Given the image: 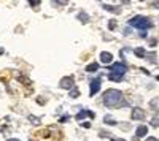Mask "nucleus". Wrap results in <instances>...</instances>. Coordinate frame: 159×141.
Listing matches in <instances>:
<instances>
[{
  "mask_svg": "<svg viewBox=\"0 0 159 141\" xmlns=\"http://www.w3.org/2000/svg\"><path fill=\"white\" fill-rule=\"evenodd\" d=\"M123 103V92L118 89H108L103 94V105L107 108H116Z\"/></svg>",
  "mask_w": 159,
  "mask_h": 141,
  "instance_id": "1",
  "label": "nucleus"
},
{
  "mask_svg": "<svg viewBox=\"0 0 159 141\" xmlns=\"http://www.w3.org/2000/svg\"><path fill=\"white\" fill-rule=\"evenodd\" d=\"M129 24L132 25V27H135V29H140V30H147V29H151L153 27V22L148 19V18H145V16H134Z\"/></svg>",
  "mask_w": 159,
  "mask_h": 141,
  "instance_id": "2",
  "label": "nucleus"
},
{
  "mask_svg": "<svg viewBox=\"0 0 159 141\" xmlns=\"http://www.w3.org/2000/svg\"><path fill=\"white\" fill-rule=\"evenodd\" d=\"M73 84H75L73 76H64V78L59 81V87L61 89H72Z\"/></svg>",
  "mask_w": 159,
  "mask_h": 141,
  "instance_id": "3",
  "label": "nucleus"
},
{
  "mask_svg": "<svg viewBox=\"0 0 159 141\" xmlns=\"http://www.w3.org/2000/svg\"><path fill=\"white\" fill-rule=\"evenodd\" d=\"M110 71L111 73H118V75H124L127 71V67H126V63H123V62H116V63H113V65H111V70Z\"/></svg>",
  "mask_w": 159,
  "mask_h": 141,
  "instance_id": "4",
  "label": "nucleus"
},
{
  "mask_svg": "<svg viewBox=\"0 0 159 141\" xmlns=\"http://www.w3.org/2000/svg\"><path fill=\"white\" fill-rule=\"evenodd\" d=\"M132 119L134 121H143L145 119V111L142 108H134L132 109Z\"/></svg>",
  "mask_w": 159,
  "mask_h": 141,
  "instance_id": "5",
  "label": "nucleus"
},
{
  "mask_svg": "<svg viewBox=\"0 0 159 141\" xmlns=\"http://www.w3.org/2000/svg\"><path fill=\"white\" fill-rule=\"evenodd\" d=\"M100 84H102V81H100V79H92V81H91V92H89V94H91V97H92V95H96V94L99 92Z\"/></svg>",
  "mask_w": 159,
  "mask_h": 141,
  "instance_id": "6",
  "label": "nucleus"
},
{
  "mask_svg": "<svg viewBox=\"0 0 159 141\" xmlns=\"http://www.w3.org/2000/svg\"><path fill=\"white\" fill-rule=\"evenodd\" d=\"M111 60H113L111 53H107V51L100 53V62H102V63H111Z\"/></svg>",
  "mask_w": 159,
  "mask_h": 141,
  "instance_id": "7",
  "label": "nucleus"
},
{
  "mask_svg": "<svg viewBox=\"0 0 159 141\" xmlns=\"http://www.w3.org/2000/svg\"><path fill=\"white\" fill-rule=\"evenodd\" d=\"M86 116L92 119V118H94V113H92V111H86V109H84V111H80V113L76 114V118H75V119H76V121H81V119L86 118Z\"/></svg>",
  "mask_w": 159,
  "mask_h": 141,
  "instance_id": "8",
  "label": "nucleus"
},
{
  "mask_svg": "<svg viewBox=\"0 0 159 141\" xmlns=\"http://www.w3.org/2000/svg\"><path fill=\"white\" fill-rule=\"evenodd\" d=\"M147 133H148V129H147L145 125H140L139 129H137V132H135V138H137V139H139V138H143Z\"/></svg>",
  "mask_w": 159,
  "mask_h": 141,
  "instance_id": "9",
  "label": "nucleus"
},
{
  "mask_svg": "<svg viewBox=\"0 0 159 141\" xmlns=\"http://www.w3.org/2000/svg\"><path fill=\"white\" fill-rule=\"evenodd\" d=\"M97 70H99V63L97 62H92V63H89V65L86 67V71H89V73L97 71Z\"/></svg>",
  "mask_w": 159,
  "mask_h": 141,
  "instance_id": "10",
  "label": "nucleus"
},
{
  "mask_svg": "<svg viewBox=\"0 0 159 141\" xmlns=\"http://www.w3.org/2000/svg\"><path fill=\"white\" fill-rule=\"evenodd\" d=\"M123 78H124V75H118V73H110V79H111V81H116V83H119V81H123Z\"/></svg>",
  "mask_w": 159,
  "mask_h": 141,
  "instance_id": "11",
  "label": "nucleus"
},
{
  "mask_svg": "<svg viewBox=\"0 0 159 141\" xmlns=\"http://www.w3.org/2000/svg\"><path fill=\"white\" fill-rule=\"evenodd\" d=\"M103 8L107 10V11H113V13H116V15H119V13H121V8H118V6H111V5H103Z\"/></svg>",
  "mask_w": 159,
  "mask_h": 141,
  "instance_id": "12",
  "label": "nucleus"
},
{
  "mask_svg": "<svg viewBox=\"0 0 159 141\" xmlns=\"http://www.w3.org/2000/svg\"><path fill=\"white\" fill-rule=\"evenodd\" d=\"M103 122L107 124V125H115V124H116V121H115V119L110 116V114H107V116L103 118Z\"/></svg>",
  "mask_w": 159,
  "mask_h": 141,
  "instance_id": "13",
  "label": "nucleus"
},
{
  "mask_svg": "<svg viewBox=\"0 0 159 141\" xmlns=\"http://www.w3.org/2000/svg\"><path fill=\"white\" fill-rule=\"evenodd\" d=\"M78 19H80V21H81L83 24H86V22L89 21V16L86 15V13H84V11H81V13H80V15H78Z\"/></svg>",
  "mask_w": 159,
  "mask_h": 141,
  "instance_id": "14",
  "label": "nucleus"
},
{
  "mask_svg": "<svg viewBox=\"0 0 159 141\" xmlns=\"http://www.w3.org/2000/svg\"><path fill=\"white\" fill-rule=\"evenodd\" d=\"M134 53H135L137 57H147V53H145V49H143V48H137Z\"/></svg>",
  "mask_w": 159,
  "mask_h": 141,
  "instance_id": "15",
  "label": "nucleus"
},
{
  "mask_svg": "<svg viewBox=\"0 0 159 141\" xmlns=\"http://www.w3.org/2000/svg\"><path fill=\"white\" fill-rule=\"evenodd\" d=\"M159 125V111L154 114V118L151 119V127H157Z\"/></svg>",
  "mask_w": 159,
  "mask_h": 141,
  "instance_id": "16",
  "label": "nucleus"
},
{
  "mask_svg": "<svg viewBox=\"0 0 159 141\" xmlns=\"http://www.w3.org/2000/svg\"><path fill=\"white\" fill-rule=\"evenodd\" d=\"M54 2V5H61V6H64V5H67L69 3V0H52Z\"/></svg>",
  "mask_w": 159,
  "mask_h": 141,
  "instance_id": "17",
  "label": "nucleus"
},
{
  "mask_svg": "<svg viewBox=\"0 0 159 141\" xmlns=\"http://www.w3.org/2000/svg\"><path fill=\"white\" fill-rule=\"evenodd\" d=\"M78 95H80V91H78V89H72V91H70V97L76 98Z\"/></svg>",
  "mask_w": 159,
  "mask_h": 141,
  "instance_id": "18",
  "label": "nucleus"
},
{
  "mask_svg": "<svg viewBox=\"0 0 159 141\" xmlns=\"http://www.w3.org/2000/svg\"><path fill=\"white\" fill-rule=\"evenodd\" d=\"M115 27H116V22H115V21H113V19H111V21H110V22H108V29H110V30H113V29H115Z\"/></svg>",
  "mask_w": 159,
  "mask_h": 141,
  "instance_id": "19",
  "label": "nucleus"
},
{
  "mask_svg": "<svg viewBox=\"0 0 159 141\" xmlns=\"http://www.w3.org/2000/svg\"><path fill=\"white\" fill-rule=\"evenodd\" d=\"M29 121H32V124H38L40 119L38 118H34V116H29Z\"/></svg>",
  "mask_w": 159,
  "mask_h": 141,
  "instance_id": "20",
  "label": "nucleus"
},
{
  "mask_svg": "<svg viewBox=\"0 0 159 141\" xmlns=\"http://www.w3.org/2000/svg\"><path fill=\"white\" fill-rule=\"evenodd\" d=\"M81 125H83V127H86V129H89V127H91V124H89V122H83Z\"/></svg>",
  "mask_w": 159,
  "mask_h": 141,
  "instance_id": "21",
  "label": "nucleus"
},
{
  "mask_svg": "<svg viewBox=\"0 0 159 141\" xmlns=\"http://www.w3.org/2000/svg\"><path fill=\"white\" fill-rule=\"evenodd\" d=\"M147 141H159V139H157V138H154V136H150Z\"/></svg>",
  "mask_w": 159,
  "mask_h": 141,
  "instance_id": "22",
  "label": "nucleus"
},
{
  "mask_svg": "<svg viewBox=\"0 0 159 141\" xmlns=\"http://www.w3.org/2000/svg\"><path fill=\"white\" fill-rule=\"evenodd\" d=\"M8 141H19V139H16V138H10Z\"/></svg>",
  "mask_w": 159,
  "mask_h": 141,
  "instance_id": "23",
  "label": "nucleus"
},
{
  "mask_svg": "<svg viewBox=\"0 0 159 141\" xmlns=\"http://www.w3.org/2000/svg\"><path fill=\"white\" fill-rule=\"evenodd\" d=\"M111 141H124V139H111Z\"/></svg>",
  "mask_w": 159,
  "mask_h": 141,
  "instance_id": "24",
  "label": "nucleus"
},
{
  "mask_svg": "<svg viewBox=\"0 0 159 141\" xmlns=\"http://www.w3.org/2000/svg\"><path fill=\"white\" fill-rule=\"evenodd\" d=\"M157 81H159V76H157Z\"/></svg>",
  "mask_w": 159,
  "mask_h": 141,
  "instance_id": "25",
  "label": "nucleus"
}]
</instances>
